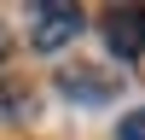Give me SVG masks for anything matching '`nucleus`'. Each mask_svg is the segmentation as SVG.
I'll use <instances>...</instances> for the list:
<instances>
[{
    "label": "nucleus",
    "instance_id": "obj_1",
    "mask_svg": "<svg viewBox=\"0 0 145 140\" xmlns=\"http://www.w3.org/2000/svg\"><path fill=\"white\" fill-rule=\"evenodd\" d=\"M81 23H87V12L76 0H35L29 6V47L35 53H58V47H70L81 35Z\"/></svg>",
    "mask_w": 145,
    "mask_h": 140
},
{
    "label": "nucleus",
    "instance_id": "obj_2",
    "mask_svg": "<svg viewBox=\"0 0 145 140\" xmlns=\"http://www.w3.org/2000/svg\"><path fill=\"white\" fill-rule=\"evenodd\" d=\"M99 35L122 64H134L145 53V6H105L99 12Z\"/></svg>",
    "mask_w": 145,
    "mask_h": 140
},
{
    "label": "nucleus",
    "instance_id": "obj_3",
    "mask_svg": "<svg viewBox=\"0 0 145 140\" xmlns=\"http://www.w3.org/2000/svg\"><path fill=\"white\" fill-rule=\"evenodd\" d=\"M116 88H122V76H93L87 64L58 70V93H70V99H81V105H105V99H116Z\"/></svg>",
    "mask_w": 145,
    "mask_h": 140
},
{
    "label": "nucleus",
    "instance_id": "obj_4",
    "mask_svg": "<svg viewBox=\"0 0 145 140\" xmlns=\"http://www.w3.org/2000/svg\"><path fill=\"white\" fill-rule=\"evenodd\" d=\"M116 140H145V105H139V111H128L122 123H116Z\"/></svg>",
    "mask_w": 145,
    "mask_h": 140
},
{
    "label": "nucleus",
    "instance_id": "obj_5",
    "mask_svg": "<svg viewBox=\"0 0 145 140\" xmlns=\"http://www.w3.org/2000/svg\"><path fill=\"white\" fill-rule=\"evenodd\" d=\"M0 53H6V35H0Z\"/></svg>",
    "mask_w": 145,
    "mask_h": 140
}]
</instances>
